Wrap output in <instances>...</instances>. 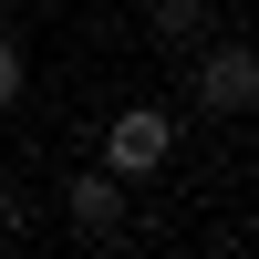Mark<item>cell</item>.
I'll return each mask as SVG.
<instances>
[{"instance_id": "obj_1", "label": "cell", "mask_w": 259, "mask_h": 259, "mask_svg": "<svg viewBox=\"0 0 259 259\" xmlns=\"http://www.w3.org/2000/svg\"><path fill=\"white\" fill-rule=\"evenodd\" d=\"M166 156H177V114H166V104H114V114H104V166H114L124 187L156 177Z\"/></svg>"}, {"instance_id": "obj_2", "label": "cell", "mask_w": 259, "mask_h": 259, "mask_svg": "<svg viewBox=\"0 0 259 259\" xmlns=\"http://www.w3.org/2000/svg\"><path fill=\"white\" fill-rule=\"evenodd\" d=\"M187 94H197L207 114H249L259 104V52L249 41H197V52H187Z\"/></svg>"}, {"instance_id": "obj_3", "label": "cell", "mask_w": 259, "mask_h": 259, "mask_svg": "<svg viewBox=\"0 0 259 259\" xmlns=\"http://www.w3.org/2000/svg\"><path fill=\"white\" fill-rule=\"evenodd\" d=\"M62 218H73V239H124V177H114V166H83V177L73 187H62Z\"/></svg>"}, {"instance_id": "obj_4", "label": "cell", "mask_w": 259, "mask_h": 259, "mask_svg": "<svg viewBox=\"0 0 259 259\" xmlns=\"http://www.w3.org/2000/svg\"><path fill=\"white\" fill-rule=\"evenodd\" d=\"M207 21H218L207 0H156V11H145V31H156L166 52H197V41H207Z\"/></svg>"}, {"instance_id": "obj_5", "label": "cell", "mask_w": 259, "mask_h": 259, "mask_svg": "<svg viewBox=\"0 0 259 259\" xmlns=\"http://www.w3.org/2000/svg\"><path fill=\"white\" fill-rule=\"evenodd\" d=\"M21 239H31V197L0 177V249H21Z\"/></svg>"}, {"instance_id": "obj_6", "label": "cell", "mask_w": 259, "mask_h": 259, "mask_svg": "<svg viewBox=\"0 0 259 259\" xmlns=\"http://www.w3.org/2000/svg\"><path fill=\"white\" fill-rule=\"evenodd\" d=\"M21 94H31V62H21V41L0 31V104H21Z\"/></svg>"}, {"instance_id": "obj_7", "label": "cell", "mask_w": 259, "mask_h": 259, "mask_svg": "<svg viewBox=\"0 0 259 259\" xmlns=\"http://www.w3.org/2000/svg\"><path fill=\"white\" fill-rule=\"evenodd\" d=\"M0 31H11V0H0Z\"/></svg>"}]
</instances>
